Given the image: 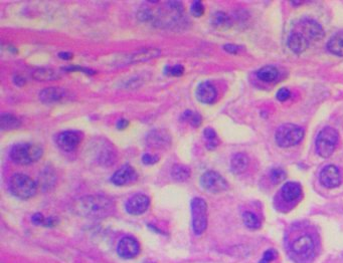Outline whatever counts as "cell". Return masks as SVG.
<instances>
[{"instance_id": "cell-14", "label": "cell", "mask_w": 343, "mask_h": 263, "mask_svg": "<svg viewBox=\"0 0 343 263\" xmlns=\"http://www.w3.org/2000/svg\"><path fill=\"white\" fill-rule=\"evenodd\" d=\"M301 33L310 41H319L324 37L323 27L313 19H303L300 23Z\"/></svg>"}, {"instance_id": "cell-35", "label": "cell", "mask_w": 343, "mask_h": 263, "mask_svg": "<svg viewBox=\"0 0 343 263\" xmlns=\"http://www.w3.org/2000/svg\"><path fill=\"white\" fill-rule=\"evenodd\" d=\"M204 5L201 1H199V0H196V1H194L192 4H191V7H190V11H191V14L194 16V17H200L203 15L204 13Z\"/></svg>"}, {"instance_id": "cell-2", "label": "cell", "mask_w": 343, "mask_h": 263, "mask_svg": "<svg viewBox=\"0 0 343 263\" xmlns=\"http://www.w3.org/2000/svg\"><path fill=\"white\" fill-rule=\"evenodd\" d=\"M43 155V148L38 144L19 143L14 145L9 153L10 159L17 165L27 166L37 162Z\"/></svg>"}, {"instance_id": "cell-42", "label": "cell", "mask_w": 343, "mask_h": 263, "mask_svg": "<svg viewBox=\"0 0 343 263\" xmlns=\"http://www.w3.org/2000/svg\"><path fill=\"white\" fill-rule=\"evenodd\" d=\"M128 126H129V121H127L126 119H121V120H119V121L117 122V125H116V127H117L118 130H125Z\"/></svg>"}, {"instance_id": "cell-12", "label": "cell", "mask_w": 343, "mask_h": 263, "mask_svg": "<svg viewBox=\"0 0 343 263\" xmlns=\"http://www.w3.org/2000/svg\"><path fill=\"white\" fill-rule=\"evenodd\" d=\"M117 252L124 259H132L140 253V244L136 238L125 236L119 241Z\"/></svg>"}, {"instance_id": "cell-3", "label": "cell", "mask_w": 343, "mask_h": 263, "mask_svg": "<svg viewBox=\"0 0 343 263\" xmlns=\"http://www.w3.org/2000/svg\"><path fill=\"white\" fill-rule=\"evenodd\" d=\"M8 189L16 198L30 199L37 192V184L29 176L21 173L12 175L8 182Z\"/></svg>"}, {"instance_id": "cell-27", "label": "cell", "mask_w": 343, "mask_h": 263, "mask_svg": "<svg viewBox=\"0 0 343 263\" xmlns=\"http://www.w3.org/2000/svg\"><path fill=\"white\" fill-rule=\"evenodd\" d=\"M212 24L219 29H227L230 28L232 25L231 17L222 11L216 12L212 17Z\"/></svg>"}, {"instance_id": "cell-1", "label": "cell", "mask_w": 343, "mask_h": 263, "mask_svg": "<svg viewBox=\"0 0 343 263\" xmlns=\"http://www.w3.org/2000/svg\"><path fill=\"white\" fill-rule=\"evenodd\" d=\"M73 212L81 217L90 219H103L115 212V203L106 195L95 194L83 196L72 204Z\"/></svg>"}, {"instance_id": "cell-20", "label": "cell", "mask_w": 343, "mask_h": 263, "mask_svg": "<svg viewBox=\"0 0 343 263\" xmlns=\"http://www.w3.org/2000/svg\"><path fill=\"white\" fill-rule=\"evenodd\" d=\"M302 195V189L300 184L296 182H287L281 189V196L286 202H295Z\"/></svg>"}, {"instance_id": "cell-30", "label": "cell", "mask_w": 343, "mask_h": 263, "mask_svg": "<svg viewBox=\"0 0 343 263\" xmlns=\"http://www.w3.org/2000/svg\"><path fill=\"white\" fill-rule=\"evenodd\" d=\"M243 220L245 225L252 230H256L259 229L261 227V221L258 218V216L256 214H254L253 212L250 211H246L243 213Z\"/></svg>"}, {"instance_id": "cell-45", "label": "cell", "mask_w": 343, "mask_h": 263, "mask_svg": "<svg viewBox=\"0 0 343 263\" xmlns=\"http://www.w3.org/2000/svg\"><path fill=\"white\" fill-rule=\"evenodd\" d=\"M145 263H156V262H153V261H147V262H145Z\"/></svg>"}, {"instance_id": "cell-17", "label": "cell", "mask_w": 343, "mask_h": 263, "mask_svg": "<svg viewBox=\"0 0 343 263\" xmlns=\"http://www.w3.org/2000/svg\"><path fill=\"white\" fill-rule=\"evenodd\" d=\"M195 96L200 103L211 105L216 102L218 92L216 87L211 82H203L198 85Z\"/></svg>"}, {"instance_id": "cell-19", "label": "cell", "mask_w": 343, "mask_h": 263, "mask_svg": "<svg viewBox=\"0 0 343 263\" xmlns=\"http://www.w3.org/2000/svg\"><path fill=\"white\" fill-rule=\"evenodd\" d=\"M160 54H161V50L159 48H155V47L141 48L129 55L128 62L129 63L145 62V61L158 57Z\"/></svg>"}, {"instance_id": "cell-26", "label": "cell", "mask_w": 343, "mask_h": 263, "mask_svg": "<svg viewBox=\"0 0 343 263\" xmlns=\"http://www.w3.org/2000/svg\"><path fill=\"white\" fill-rule=\"evenodd\" d=\"M327 49L337 56H343V33L333 35L327 42Z\"/></svg>"}, {"instance_id": "cell-23", "label": "cell", "mask_w": 343, "mask_h": 263, "mask_svg": "<svg viewBox=\"0 0 343 263\" xmlns=\"http://www.w3.org/2000/svg\"><path fill=\"white\" fill-rule=\"evenodd\" d=\"M60 75L49 68H38L32 72V78L37 82H50L59 79Z\"/></svg>"}, {"instance_id": "cell-29", "label": "cell", "mask_w": 343, "mask_h": 263, "mask_svg": "<svg viewBox=\"0 0 343 263\" xmlns=\"http://www.w3.org/2000/svg\"><path fill=\"white\" fill-rule=\"evenodd\" d=\"M203 136L205 139V146H207L209 150H214L219 146L220 140L214 129L212 128L205 129L203 132Z\"/></svg>"}, {"instance_id": "cell-8", "label": "cell", "mask_w": 343, "mask_h": 263, "mask_svg": "<svg viewBox=\"0 0 343 263\" xmlns=\"http://www.w3.org/2000/svg\"><path fill=\"white\" fill-rule=\"evenodd\" d=\"M94 159L95 161L104 167L114 165L117 161V151L108 140H98L94 145Z\"/></svg>"}, {"instance_id": "cell-24", "label": "cell", "mask_w": 343, "mask_h": 263, "mask_svg": "<svg viewBox=\"0 0 343 263\" xmlns=\"http://www.w3.org/2000/svg\"><path fill=\"white\" fill-rule=\"evenodd\" d=\"M257 78L264 83H273L279 77V71L274 65H266L257 72Z\"/></svg>"}, {"instance_id": "cell-25", "label": "cell", "mask_w": 343, "mask_h": 263, "mask_svg": "<svg viewBox=\"0 0 343 263\" xmlns=\"http://www.w3.org/2000/svg\"><path fill=\"white\" fill-rule=\"evenodd\" d=\"M21 126V121L14 115L2 113L0 116V127L2 131H13Z\"/></svg>"}, {"instance_id": "cell-6", "label": "cell", "mask_w": 343, "mask_h": 263, "mask_svg": "<svg viewBox=\"0 0 343 263\" xmlns=\"http://www.w3.org/2000/svg\"><path fill=\"white\" fill-rule=\"evenodd\" d=\"M339 135L337 131L332 127L322 129L316 138V151L322 158H329L335 151L338 144Z\"/></svg>"}, {"instance_id": "cell-7", "label": "cell", "mask_w": 343, "mask_h": 263, "mask_svg": "<svg viewBox=\"0 0 343 263\" xmlns=\"http://www.w3.org/2000/svg\"><path fill=\"white\" fill-rule=\"evenodd\" d=\"M191 224L195 235H201L208 228V204L204 199L195 197L190 203Z\"/></svg>"}, {"instance_id": "cell-18", "label": "cell", "mask_w": 343, "mask_h": 263, "mask_svg": "<svg viewBox=\"0 0 343 263\" xmlns=\"http://www.w3.org/2000/svg\"><path fill=\"white\" fill-rule=\"evenodd\" d=\"M67 97V92L64 89L50 87L42 90L39 93V100L46 105L55 104L63 101Z\"/></svg>"}, {"instance_id": "cell-41", "label": "cell", "mask_w": 343, "mask_h": 263, "mask_svg": "<svg viewBox=\"0 0 343 263\" xmlns=\"http://www.w3.org/2000/svg\"><path fill=\"white\" fill-rule=\"evenodd\" d=\"M241 46H238L236 44H226L224 45V49L230 53H238L240 51Z\"/></svg>"}, {"instance_id": "cell-44", "label": "cell", "mask_w": 343, "mask_h": 263, "mask_svg": "<svg viewBox=\"0 0 343 263\" xmlns=\"http://www.w3.org/2000/svg\"><path fill=\"white\" fill-rule=\"evenodd\" d=\"M58 56L61 58V59H64V60H68V59H71L73 57V53L71 52H60L58 54Z\"/></svg>"}, {"instance_id": "cell-11", "label": "cell", "mask_w": 343, "mask_h": 263, "mask_svg": "<svg viewBox=\"0 0 343 263\" xmlns=\"http://www.w3.org/2000/svg\"><path fill=\"white\" fill-rule=\"evenodd\" d=\"M150 206L149 197L145 194H135L131 196L125 204L127 213L131 215H141L145 213Z\"/></svg>"}, {"instance_id": "cell-37", "label": "cell", "mask_w": 343, "mask_h": 263, "mask_svg": "<svg viewBox=\"0 0 343 263\" xmlns=\"http://www.w3.org/2000/svg\"><path fill=\"white\" fill-rule=\"evenodd\" d=\"M63 71L65 72H75V71H79V72H82L86 75H90V76H93L95 75L96 73L90 69H86V68H81V67H78V65H70V67H66V68H63L62 69Z\"/></svg>"}, {"instance_id": "cell-38", "label": "cell", "mask_w": 343, "mask_h": 263, "mask_svg": "<svg viewBox=\"0 0 343 263\" xmlns=\"http://www.w3.org/2000/svg\"><path fill=\"white\" fill-rule=\"evenodd\" d=\"M159 156L152 154H143L141 160L144 165H154L159 161Z\"/></svg>"}, {"instance_id": "cell-15", "label": "cell", "mask_w": 343, "mask_h": 263, "mask_svg": "<svg viewBox=\"0 0 343 263\" xmlns=\"http://www.w3.org/2000/svg\"><path fill=\"white\" fill-rule=\"evenodd\" d=\"M146 144L154 149H166L170 147L171 138L164 130H153L146 136Z\"/></svg>"}, {"instance_id": "cell-5", "label": "cell", "mask_w": 343, "mask_h": 263, "mask_svg": "<svg viewBox=\"0 0 343 263\" xmlns=\"http://www.w3.org/2000/svg\"><path fill=\"white\" fill-rule=\"evenodd\" d=\"M304 137V130L294 124L280 126L275 134V140L279 147L290 148L299 144Z\"/></svg>"}, {"instance_id": "cell-32", "label": "cell", "mask_w": 343, "mask_h": 263, "mask_svg": "<svg viewBox=\"0 0 343 263\" xmlns=\"http://www.w3.org/2000/svg\"><path fill=\"white\" fill-rule=\"evenodd\" d=\"M286 178V172L281 168H273L270 171V180L274 184H279Z\"/></svg>"}, {"instance_id": "cell-9", "label": "cell", "mask_w": 343, "mask_h": 263, "mask_svg": "<svg viewBox=\"0 0 343 263\" xmlns=\"http://www.w3.org/2000/svg\"><path fill=\"white\" fill-rule=\"evenodd\" d=\"M83 139L84 135L80 131H63L56 136L55 144L63 152H73L80 146Z\"/></svg>"}, {"instance_id": "cell-33", "label": "cell", "mask_w": 343, "mask_h": 263, "mask_svg": "<svg viewBox=\"0 0 343 263\" xmlns=\"http://www.w3.org/2000/svg\"><path fill=\"white\" fill-rule=\"evenodd\" d=\"M39 181L40 183L42 184V187H45V188H48L49 186L53 185L54 181H55V177L53 175V173L49 170V169H45L40 177H39Z\"/></svg>"}, {"instance_id": "cell-16", "label": "cell", "mask_w": 343, "mask_h": 263, "mask_svg": "<svg viewBox=\"0 0 343 263\" xmlns=\"http://www.w3.org/2000/svg\"><path fill=\"white\" fill-rule=\"evenodd\" d=\"M137 180V173L130 165H124L111 177V182L116 186L129 185Z\"/></svg>"}, {"instance_id": "cell-36", "label": "cell", "mask_w": 343, "mask_h": 263, "mask_svg": "<svg viewBox=\"0 0 343 263\" xmlns=\"http://www.w3.org/2000/svg\"><path fill=\"white\" fill-rule=\"evenodd\" d=\"M276 257H277L276 250L269 249L264 253V255H263V257L259 263H271Z\"/></svg>"}, {"instance_id": "cell-10", "label": "cell", "mask_w": 343, "mask_h": 263, "mask_svg": "<svg viewBox=\"0 0 343 263\" xmlns=\"http://www.w3.org/2000/svg\"><path fill=\"white\" fill-rule=\"evenodd\" d=\"M201 187L211 193H221L229 188L227 180L216 171L205 172L200 178Z\"/></svg>"}, {"instance_id": "cell-40", "label": "cell", "mask_w": 343, "mask_h": 263, "mask_svg": "<svg viewBox=\"0 0 343 263\" xmlns=\"http://www.w3.org/2000/svg\"><path fill=\"white\" fill-rule=\"evenodd\" d=\"M31 221L35 225H41V226H44V227H45V224H46V218L41 213H35L31 217Z\"/></svg>"}, {"instance_id": "cell-31", "label": "cell", "mask_w": 343, "mask_h": 263, "mask_svg": "<svg viewBox=\"0 0 343 263\" xmlns=\"http://www.w3.org/2000/svg\"><path fill=\"white\" fill-rule=\"evenodd\" d=\"M181 121L188 123L189 125H191L194 128H197L200 126L202 118L198 113L188 110L181 115Z\"/></svg>"}, {"instance_id": "cell-22", "label": "cell", "mask_w": 343, "mask_h": 263, "mask_svg": "<svg viewBox=\"0 0 343 263\" xmlns=\"http://www.w3.org/2000/svg\"><path fill=\"white\" fill-rule=\"evenodd\" d=\"M249 157L244 153L235 154L231 159V170L234 174H242L249 167Z\"/></svg>"}, {"instance_id": "cell-21", "label": "cell", "mask_w": 343, "mask_h": 263, "mask_svg": "<svg viewBox=\"0 0 343 263\" xmlns=\"http://www.w3.org/2000/svg\"><path fill=\"white\" fill-rule=\"evenodd\" d=\"M288 46L295 53H302L309 47V40L298 31L292 32L288 37Z\"/></svg>"}, {"instance_id": "cell-4", "label": "cell", "mask_w": 343, "mask_h": 263, "mask_svg": "<svg viewBox=\"0 0 343 263\" xmlns=\"http://www.w3.org/2000/svg\"><path fill=\"white\" fill-rule=\"evenodd\" d=\"M289 250L295 260H310L316 250L315 239L309 233L301 234L290 242Z\"/></svg>"}, {"instance_id": "cell-43", "label": "cell", "mask_w": 343, "mask_h": 263, "mask_svg": "<svg viewBox=\"0 0 343 263\" xmlns=\"http://www.w3.org/2000/svg\"><path fill=\"white\" fill-rule=\"evenodd\" d=\"M13 81H14V84L17 85V86H19V87H21V86H23V85L25 84V80H24L21 76H19V75L14 76Z\"/></svg>"}, {"instance_id": "cell-28", "label": "cell", "mask_w": 343, "mask_h": 263, "mask_svg": "<svg viewBox=\"0 0 343 263\" xmlns=\"http://www.w3.org/2000/svg\"><path fill=\"white\" fill-rule=\"evenodd\" d=\"M171 177L176 182H185L190 177V169L184 165H174L171 169Z\"/></svg>"}, {"instance_id": "cell-13", "label": "cell", "mask_w": 343, "mask_h": 263, "mask_svg": "<svg viewBox=\"0 0 343 263\" xmlns=\"http://www.w3.org/2000/svg\"><path fill=\"white\" fill-rule=\"evenodd\" d=\"M320 183L328 189H333L341 184V176L338 168L334 165L325 166L319 175Z\"/></svg>"}, {"instance_id": "cell-34", "label": "cell", "mask_w": 343, "mask_h": 263, "mask_svg": "<svg viewBox=\"0 0 343 263\" xmlns=\"http://www.w3.org/2000/svg\"><path fill=\"white\" fill-rule=\"evenodd\" d=\"M183 73H184V68L181 64L166 65V68L164 70V74L170 77H181Z\"/></svg>"}, {"instance_id": "cell-39", "label": "cell", "mask_w": 343, "mask_h": 263, "mask_svg": "<svg viewBox=\"0 0 343 263\" xmlns=\"http://www.w3.org/2000/svg\"><path fill=\"white\" fill-rule=\"evenodd\" d=\"M290 96H291V93H290V91H289L288 89H286V88L280 89V90L278 91L277 95H276L277 100L280 101V102H285V101H287V100L290 98Z\"/></svg>"}]
</instances>
